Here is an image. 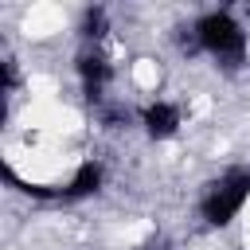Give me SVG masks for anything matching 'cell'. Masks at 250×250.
<instances>
[{
	"instance_id": "5",
	"label": "cell",
	"mask_w": 250,
	"mask_h": 250,
	"mask_svg": "<svg viewBox=\"0 0 250 250\" xmlns=\"http://www.w3.org/2000/svg\"><path fill=\"white\" fill-rule=\"evenodd\" d=\"M141 121H145V133L152 141H168V137L180 133V109L168 105V102H148L145 113H141Z\"/></svg>"
},
{
	"instance_id": "6",
	"label": "cell",
	"mask_w": 250,
	"mask_h": 250,
	"mask_svg": "<svg viewBox=\"0 0 250 250\" xmlns=\"http://www.w3.org/2000/svg\"><path fill=\"white\" fill-rule=\"evenodd\" d=\"M105 31V12L102 8H86V16H82V35L86 39H98Z\"/></svg>"
},
{
	"instance_id": "4",
	"label": "cell",
	"mask_w": 250,
	"mask_h": 250,
	"mask_svg": "<svg viewBox=\"0 0 250 250\" xmlns=\"http://www.w3.org/2000/svg\"><path fill=\"white\" fill-rule=\"evenodd\" d=\"M102 180H105L102 164H98V160H82V164L74 168V176L66 180V188H59V199H66V203H74V199H90V195L102 191Z\"/></svg>"
},
{
	"instance_id": "1",
	"label": "cell",
	"mask_w": 250,
	"mask_h": 250,
	"mask_svg": "<svg viewBox=\"0 0 250 250\" xmlns=\"http://www.w3.org/2000/svg\"><path fill=\"white\" fill-rule=\"evenodd\" d=\"M195 43L207 55H215L219 62H230V66L246 59V31H242V23L230 12H207V16H199Z\"/></svg>"
},
{
	"instance_id": "2",
	"label": "cell",
	"mask_w": 250,
	"mask_h": 250,
	"mask_svg": "<svg viewBox=\"0 0 250 250\" xmlns=\"http://www.w3.org/2000/svg\"><path fill=\"white\" fill-rule=\"evenodd\" d=\"M246 199H250V168H230L227 176H219V180L207 188V195H203V203H199L203 223H211V227L234 223V215L246 207Z\"/></svg>"
},
{
	"instance_id": "3",
	"label": "cell",
	"mask_w": 250,
	"mask_h": 250,
	"mask_svg": "<svg viewBox=\"0 0 250 250\" xmlns=\"http://www.w3.org/2000/svg\"><path fill=\"white\" fill-rule=\"evenodd\" d=\"M78 82H82V94L86 98H102V90H105V82H109V59L102 55V51H82L78 55Z\"/></svg>"
}]
</instances>
